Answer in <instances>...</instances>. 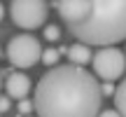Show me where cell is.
I'll return each instance as SVG.
<instances>
[{"mask_svg":"<svg viewBox=\"0 0 126 117\" xmlns=\"http://www.w3.org/2000/svg\"><path fill=\"white\" fill-rule=\"evenodd\" d=\"M65 54H68V58H70V66H77V68H84L86 63L94 58V52H91L86 45H82V42H77V45H70Z\"/></svg>","mask_w":126,"mask_h":117,"instance_id":"cell-8","label":"cell"},{"mask_svg":"<svg viewBox=\"0 0 126 117\" xmlns=\"http://www.w3.org/2000/svg\"><path fill=\"white\" fill-rule=\"evenodd\" d=\"M49 5L42 0H14L9 5V14L12 21L23 31H35V28L45 26Z\"/></svg>","mask_w":126,"mask_h":117,"instance_id":"cell-5","label":"cell"},{"mask_svg":"<svg viewBox=\"0 0 126 117\" xmlns=\"http://www.w3.org/2000/svg\"><path fill=\"white\" fill-rule=\"evenodd\" d=\"M45 38L47 40H59V28L56 26H47L45 28Z\"/></svg>","mask_w":126,"mask_h":117,"instance_id":"cell-12","label":"cell"},{"mask_svg":"<svg viewBox=\"0 0 126 117\" xmlns=\"http://www.w3.org/2000/svg\"><path fill=\"white\" fill-rule=\"evenodd\" d=\"M98 117H122V115H119V113H117L114 108H103Z\"/></svg>","mask_w":126,"mask_h":117,"instance_id":"cell-13","label":"cell"},{"mask_svg":"<svg viewBox=\"0 0 126 117\" xmlns=\"http://www.w3.org/2000/svg\"><path fill=\"white\" fill-rule=\"evenodd\" d=\"M103 87L94 73L77 66H56L40 77L33 91L37 117H98Z\"/></svg>","mask_w":126,"mask_h":117,"instance_id":"cell-1","label":"cell"},{"mask_svg":"<svg viewBox=\"0 0 126 117\" xmlns=\"http://www.w3.org/2000/svg\"><path fill=\"white\" fill-rule=\"evenodd\" d=\"M0 89H2V70H0Z\"/></svg>","mask_w":126,"mask_h":117,"instance_id":"cell-17","label":"cell"},{"mask_svg":"<svg viewBox=\"0 0 126 117\" xmlns=\"http://www.w3.org/2000/svg\"><path fill=\"white\" fill-rule=\"evenodd\" d=\"M2 17H5V7H2V2H0V21H2Z\"/></svg>","mask_w":126,"mask_h":117,"instance_id":"cell-16","label":"cell"},{"mask_svg":"<svg viewBox=\"0 0 126 117\" xmlns=\"http://www.w3.org/2000/svg\"><path fill=\"white\" fill-rule=\"evenodd\" d=\"M59 56H61L59 49H45V52H42V63H45V66H54V68H56Z\"/></svg>","mask_w":126,"mask_h":117,"instance_id":"cell-10","label":"cell"},{"mask_svg":"<svg viewBox=\"0 0 126 117\" xmlns=\"http://www.w3.org/2000/svg\"><path fill=\"white\" fill-rule=\"evenodd\" d=\"M16 110H19V115H31V110H35V105H33V101H19V105H16Z\"/></svg>","mask_w":126,"mask_h":117,"instance_id":"cell-11","label":"cell"},{"mask_svg":"<svg viewBox=\"0 0 126 117\" xmlns=\"http://www.w3.org/2000/svg\"><path fill=\"white\" fill-rule=\"evenodd\" d=\"M5 91L14 101H26L28 94H31L28 75L26 73H16V70H7V75H5Z\"/></svg>","mask_w":126,"mask_h":117,"instance_id":"cell-6","label":"cell"},{"mask_svg":"<svg viewBox=\"0 0 126 117\" xmlns=\"http://www.w3.org/2000/svg\"><path fill=\"white\" fill-rule=\"evenodd\" d=\"M91 66H94V75L100 77L103 82L122 80V75L126 73V54L117 47H103L94 52Z\"/></svg>","mask_w":126,"mask_h":117,"instance_id":"cell-4","label":"cell"},{"mask_svg":"<svg viewBox=\"0 0 126 117\" xmlns=\"http://www.w3.org/2000/svg\"><path fill=\"white\" fill-rule=\"evenodd\" d=\"M0 56H2V49H0Z\"/></svg>","mask_w":126,"mask_h":117,"instance_id":"cell-18","label":"cell"},{"mask_svg":"<svg viewBox=\"0 0 126 117\" xmlns=\"http://www.w3.org/2000/svg\"><path fill=\"white\" fill-rule=\"evenodd\" d=\"M114 110H117L122 117H126V75L122 77L117 91H114Z\"/></svg>","mask_w":126,"mask_h":117,"instance_id":"cell-9","label":"cell"},{"mask_svg":"<svg viewBox=\"0 0 126 117\" xmlns=\"http://www.w3.org/2000/svg\"><path fill=\"white\" fill-rule=\"evenodd\" d=\"M42 45L35 35H14L12 40L7 42V49H5V56L12 63L14 68H31L35 66L37 61H42Z\"/></svg>","mask_w":126,"mask_h":117,"instance_id":"cell-3","label":"cell"},{"mask_svg":"<svg viewBox=\"0 0 126 117\" xmlns=\"http://www.w3.org/2000/svg\"><path fill=\"white\" fill-rule=\"evenodd\" d=\"M114 87H112V82H103V96H114Z\"/></svg>","mask_w":126,"mask_h":117,"instance_id":"cell-14","label":"cell"},{"mask_svg":"<svg viewBox=\"0 0 126 117\" xmlns=\"http://www.w3.org/2000/svg\"><path fill=\"white\" fill-rule=\"evenodd\" d=\"M9 110V96H0V113Z\"/></svg>","mask_w":126,"mask_h":117,"instance_id":"cell-15","label":"cell"},{"mask_svg":"<svg viewBox=\"0 0 126 117\" xmlns=\"http://www.w3.org/2000/svg\"><path fill=\"white\" fill-rule=\"evenodd\" d=\"M56 9L63 17L65 26L70 23H79L82 19L89 14L91 9V0H65V2H56Z\"/></svg>","mask_w":126,"mask_h":117,"instance_id":"cell-7","label":"cell"},{"mask_svg":"<svg viewBox=\"0 0 126 117\" xmlns=\"http://www.w3.org/2000/svg\"><path fill=\"white\" fill-rule=\"evenodd\" d=\"M68 31L86 47H114L126 40V0H91L89 14L79 23H70Z\"/></svg>","mask_w":126,"mask_h":117,"instance_id":"cell-2","label":"cell"}]
</instances>
